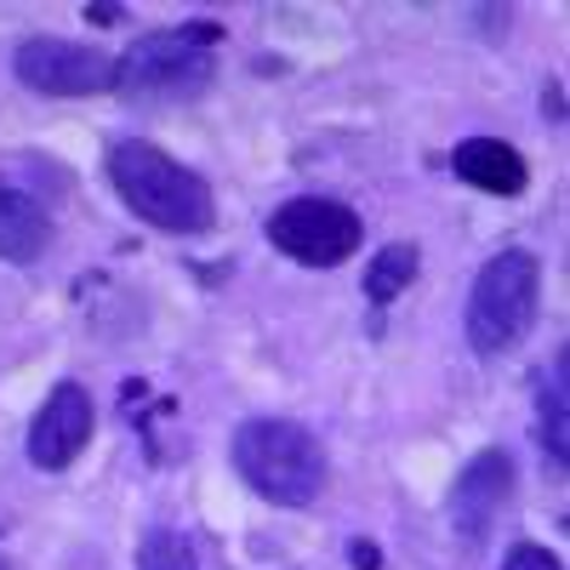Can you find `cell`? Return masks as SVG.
Listing matches in <instances>:
<instances>
[{
    "mask_svg": "<svg viewBox=\"0 0 570 570\" xmlns=\"http://www.w3.org/2000/svg\"><path fill=\"white\" fill-rule=\"evenodd\" d=\"M542 115H548L553 126H564V80H548V91H542Z\"/></svg>",
    "mask_w": 570,
    "mask_h": 570,
    "instance_id": "cell-17",
    "label": "cell"
},
{
    "mask_svg": "<svg viewBox=\"0 0 570 570\" xmlns=\"http://www.w3.org/2000/svg\"><path fill=\"white\" fill-rule=\"evenodd\" d=\"M0 570H12V564H0Z\"/></svg>",
    "mask_w": 570,
    "mask_h": 570,
    "instance_id": "cell-19",
    "label": "cell"
},
{
    "mask_svg": "<svg viewBox=\"0 0 570 570\" xmlns=\"http://www.w3.org/2000/svg\"><path fill=\"white\" fill-rule=\"evenodd\" d=\"M542 308V263L537 252H497L468 285V308H462V331L468 348L480 360H497L508 348L525 343V331L537 325Z\"/></svg>",
    "mask_w": 570,
    "mask_h": 570,
    "instance_id": "cell-4",
    "label": "cell"
},
{
    "mask_svg": "<svg viewBox=\"0 0 570 570\" xmlns=\"http://www.w3.org/2000/svg\"><path fill=\"white\" fill-rule=\"evenodd\" d=\"M348 564H354V570H383V548L365 542V537H354V542H348Z\"/></svg>",
    "mask_w": 570,
    "mask_h": 570,
    "instance_id": "cell-15",
    "label": "cell"
},
{
    "mask_svg": "<svg viewBox=\"0 0 570 570\" xmlns=\"http://www.w3.org/2000/svg\"><path fill=\"white\" fill-rule=\"evenodd\" d=\"M80 18H86V23H98V29H109V23H120V18H126V7H109V0H98V7H91V0H86Z\"/></svg>",
    "mask_w": 570,
    "mask_h": 570,
    "instance_id": "cell-16",
    "label": "cell"
},
{
    "mask_svg": "<svg viewBox=\"0 0 570 570\" xmlns=\"http://www.w3.org/2000/svg\"><path fill=\"white\" fill-rule=\"evenodd\" d=\"M416 274H422V246L416 240H394V246H383L365 263V297L376 308H389V303H400L411 292Z\"/></svg>",
    "mask_w": 570,
    "mask_h": 570,
    "instance_id": "cell-12",
    "label": "cell"
},
{
    "mask_svg": "<svg viewBox=\"0 0 570 570\" xmlns=\"http://www.w3.org/2000/svg\"><path fill=\"white\" fill-rule=\"evenodd\" d=\"M564 371H570V348H553V365L537 376V440H542V451L553 456L559 473H564V462H570V445H564V434H570V416H564V405H570Z\"/></svg>",
    "mask_w": 570,
    "mask_h": 570,
    "instance_id": "cell-11",
    "label": "cell"
},
{
    "mask_svg": "<svg viewBox=\"0 0 570 570\" xmlns=\"http://www.w3.org/2000/svg\"><path fill=\"white\" fill-rule=\"evenodd\" d=\"M52 246V212H46L40 195H29L23 183L0 177V263L29 268L46 257Z\"/></svg>",
    "mask_w": 570,
    "mask_h": 570,
    "instance_id": "cell-9",
    "label": "cell"
},
{
    "mask_svg": "<svg viewBox=\"0 0 570 570\" xmlns=\"http://www.w3.org/2000/svg\"><path fill=\"white\" fill-rule=\"evenodd\" d=\"M109 183L131 217H142L160 234H206L217 223V195L200 171L171 160L149 137H120L109 149Z\"/></svg>",
    "mask_w": 570,
    "mask_h": 570,
    "instance_id": "cell-1",
    "label": "cell"
},
{
    "mask_svg": "<svg viewBox=\"0 0 570 570\" xmlns=\"http://www.w3.org/2000/svg\"><path fill=\"white\" fill-rule=\"evenodd\" d=\"M217 40H223V23H212V18L137 35L131 52L115 58V91L126 104H188V98H200L217 75V58H212Z\"/></svg>",
    "mask_w": 570,
    "mask_h": 570,
    "instance_id": "cell-3",
    "label": "cell"
},
{
    "mask_svg": "<svg viewBox=\"0 0 570 570\" xmlns=\"http://www.w3.org/2000/svg\"><path fill=\"white\" fill-rule=\"evenodd\" d=\"M12 75L35 98H104V91H115V58L98 52V46L58 40V35L18 40Z\"/></svg>",
    "mask_w": 570,
    "mask_h": 570,
    "instance_id": "cell-6",
    "label": "cell"
},
{
    "mask_svg": "<svg viewBox=\"0 0 570 570\" xmlns=\"http://www.w3.org/2000/svg\"><path fill=\"white\" fill-rule=\"evenodd\" d=\"M91 434H98L91 389H80L75 376H63V383L40 400V411L29 422V462L40 473H63V468L80 462V451L91 445Z\"/></svg>",
    "mask_w": 570,
    "mask_h": 570,
    "instance_id": "cell-7",
    "label": "cell"
},
{
    "mask_svg": "<svg viewBox=\"0 0 570 570\" xmlns=\"http://www.w3.org/2000/svg\"><path fill=\"white\" fill-rule=\"evenodd\" d=\"M513 497V456L508 451H473L456 473V491H451V525L468 537V542H485L497 513L508 508Z\"/></svg>",
    "mask_w": 570,
    "mask_h": 570,
    "instance_id": "cell-8",
    "label": "cell"
},
{
    "mask_svg": "<svg viewBox=\"0 0 570 570\" xmlns=\"http://www.w3.org/2000/svg\"><path fill=\"white\" fill-rule=\"evenodd\" d=\"M228 462L246 491L274 508H308L325 491V451L292 416H246L228 440Z\"/></svg>",
    "mask_w": 570,
    "mask_h": 570,
    "instance_id": "cell-2",
    "label": "cell"
},
{
    "mask_svg": "<svg viewBox=\"0 0 570 570\" xmlns=\"http://www.w3.org/2000/svg\"><path fill=\"white\" fill-rule=\"evenodd\" d=\"M502 570H564V564H559V553H548L542 542H513V548L502 553Z\"/></svg>",
    "mask_w": 570,
    "mask_h": 570,
    "instance_id": "cell-14",
    "label": "cell"
},
{
    "mask_svg": "<svg viewBox=\"0 0 570 570\" xmlns=\"http://www.w3.org/2000/svg\"><path fill=\"white\" fill-rule=\"evenodd\" d=\"M137 570H200V559H195V548H188L183 531L155 525L149 537L137 542Z\"/></svg>",
    "mask_w": 570,
    "mask_h": 570,
    "instance_id": "cell-13",
    "label": "cell"
},
{
    "mask_svg": "<svg viewBox=\"0 0 570 570\" xmlns=\"http://www.w3.org/2000/svg\"><path fill=\"white\" fill-rule=\"evenodd\" d=\"M451 171L468 188H480V195H525V183H531L525 155L502 137H462L451 149Z\"/></svg>",
    "mask_w": 570,
    "mask_h": 570,
    "instance_id": "cell-10",
    "label": "cell"
},
{
    "mask_svg": "<svg viewBox=\"0 0 570 570\" xmlns=\"http://www.w3.org/2000/svg\"><path fill=\"white\" fill-rule=\"evenodd\" d=\"M268 246L303 268H343L365 246V217L331 195H297L279 200L263 223Z\"/></svg>",
    "mask_w": 570,
    "mask_h": 570,
    "instance_id": "cell-5",
    "label": "cell"
},
{
    "mask_svg": "<svg viewBox=\"0 0 570 570\" xmlns=\"http://www.w3.org/2000/svg\"><path fill=\"white\" fill-rule=\"evenodd\" d=\"M0 531H7V519H0Z\"/></svg>",
    "mask_w": 570,
    "mask_h": 570,
    "instance_id": "cell-18",
    "label": "cell"
}]
</instances>
